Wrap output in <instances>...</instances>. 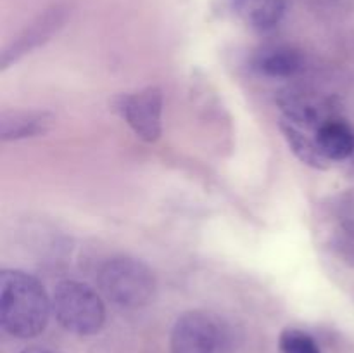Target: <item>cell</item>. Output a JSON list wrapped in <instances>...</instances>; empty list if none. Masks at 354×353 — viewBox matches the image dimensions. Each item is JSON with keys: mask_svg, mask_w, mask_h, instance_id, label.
I'll return each mask as SVG.
<instances>
[{"mask_svg": "<svg viewBox=\"0 0 354 353\" xmlns=\"http://www.w3.org/2000/svg\"><path fill=\"white\" fill-rule=\"evenodd\" d=\"M52 300L44 286L23 270L0 273V324L7 334L31 339L45 331L50 318Z\"/></svg>", "mask_w": 354, "mask_h": 353, "instance_id": "obj_1", "label": "cell"}, {"mask_svg": "<svg viewBox=\"0 0 354 353\" xmlns=\"http://www.w3.org/2000/svg\"><path fill=\"white\" fill-rule=\"evenodd\" d=\"M100 293L123 308H138L154 298L156 277L144 262L128 256L107 260L99 272Z\"/></svg>", "mask_w": 354, "mask_h": 353, "instance_id": "obj_2", "label": "cell"}, {"mask_svg": "<svg viewBox=\"0 0 354 353\" xmlns=\"http://www.w3.org/2000/svg\"><path fill=\"white\" fill-rule=\"evenodd\" d=\"M52 311L66 331L92 336L106 322V307L95 289L78 280H62L52 293Z\"/></svg>", "mask_w": 354, "mask_h": 353, "instance_id": "obj_3", "label": "cell"}, {"mask_svg": "<svg viewBox=\"0 0 354 353\" xmlns=\"http://www.w3.org/2000/svg\"><path fill=\"white\" fill-rule=\"evenodd\" d=\"M220 327L206 311H187L171 331V353H216Z\"/></svg>", "mask_w": 354, "mask_h": 353, "instance_id": "obj_4", "label": "cell"}, {"mask_svg": "<svg viewBox=\"0 0 354 353\" xmlns=\"http://www.w3.org/2000/svg\"><path fill=\"white\" fill-rule=\"evenodd\" d=\"M120 111L135 134L147 142H156L161 135L162 93L158 87L121 97Z\"/></svg>", "mask_w": 354, "mask_h": 353, "instance_id": "obj_5", "label": "cell"}, {"mask_svg": "<svg viewBox=\"0 0 354 353\" xmlns=\"http://www.w3.org/2000/svg\"><path fill=\"white\" fill-rule=\"evenodd\" d=\"M252 68L268 78H292L303 71L304 59L296 48L277 45L259 51L252 59Z\"/></svg>", "mask_w": 354, "mask_h": 353, "instance_id": "obj_6", "label": "cell"}, {"mask_svg": "<svg viewBox=\"0 0 354 353\" xmlns=\"http://www.w3.org/2000/svg\"><path fill=\"white\" fill-rule=\"evenodd\" d=\"M54 116L47 111H6L0 116L2 141L37 137L52 127Z\"/></svg>", "mask_w": 354, "mask_h": 353, "instance_id": "obj_7", "label": "cell"}, {"mask_svg": "<svg viewBox=\"0 0 354 353\" xmlns=\"http://www.w3.org/2000/svg\"><path fill=\"white\" fill-rule=\"evenodd\" d=\"M317 142L327 161H341L354 154V132L341 118L324 121L317 132Z\"/></svg>", "mask_w": 354, "mask_h": 353, "instance_id": "obj_8", "label": "cell"}, {"mask_svg": "<svg viewBox=\"0 0 354 353\" xmlns=\"http://www.w3.org/2000/svg\"><path fill=\"white\" fill-rule=\"evenodd\" d=\"M235 12L249 28L256 31H270L282 21L286 14V0H234Z\"/></svg>", "mask_w": 354, "mask_h": 353, "instance_id": "obj_9", "label": "cell"}, {"mask_svg": "<svg viewBox=\"0 0 354 353\" xmlns=\"http://www.w3.org/2000/svg\"><path fill=\"white\" fill-rule=\"evenodd\" d=\"M280 128H282L283 135H286L287 142H289L290 149L296 152L297 158L306 165L315 166V168H325V156L322 154L320 147L317 142V132L313 128L301 127V125L292 123V121L282 118L280 121Z\"/></svg>", "mask_w": 354, "mask_h": 353, "instance_id": "obj_10", "label": "cell"}, {"mask_svg": "<svg viewBox=\"0 0 354 353\" xmlns=\"http://www.w3.org/2000/svg\"><path fill=\"white\" fill-rule=\"evenodd\" d=\"M280 353H322L313 336L301 329H286L279 339Z\"/></svg>", "mask_w": 354, "mask_h": 353, "instance_id": "obj_11", "label": "cell"}, {"mask_svg": "<svg viewBox=\"0 0 354 353\" xmlns=\"http://www.w3.org/2000/svg\"><path fill=\"white\" fill-rule=\"evenodd\" d=\"M21 353H54V352H50V350L47 348H41V346H31V348L23 350Z\"/></svg>", "mask_w": 354, "mask_h": 353, "instance_id": "obj_12", "label": "cell"}]
</instances>
